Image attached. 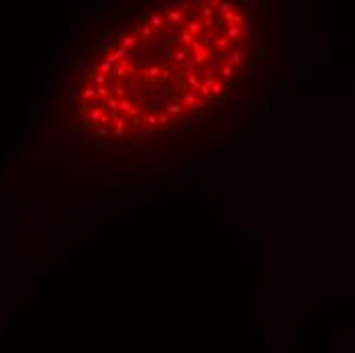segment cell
Instances as JSON below:
<instances>
[{"label": "cell", "instance_id": "6da1fadb", "mask_svg": "<svg viewBox=\"0 0 355 353\" xmlns=\"http://www.w3.org/2000/svg\"><path fill=\"white\" fill-rule=\"evenodd\" d=\"M251 51L239 2H166L103 49L80 86L84 125L105 137H151L229 94Z\"/></svg>", "mask_w": 355, "mask_h": 353}]
</instances>
